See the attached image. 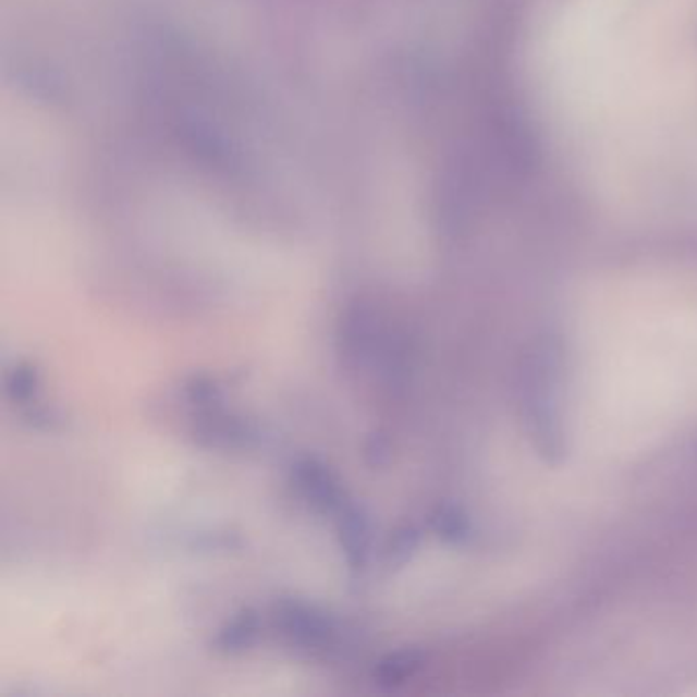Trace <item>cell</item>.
I'll return each mask as SVG.
<instances>
[{
	"mask_svg": "<svg viewBox=\"0 0 697 697\" xmlns=\"http://www.w3.org/2000/svg\"><path fill=\"white\" fill-rule=\"evenodd\" d=\"M274 626L293 647L309 652H328L338 645V624L319 606L283 599L274 608Z\"/></svg>",
	"mask_w": 697,
	"mask_h": 697,
	"instance_id": "cell-1",
	"label": "cell"
},
{
	"mask_svg": "<svg viewBox=\"0 0 697 697\" xmlns=\"http://www.w3.org/2000/svg\"><path fill=\"white\" fill-rule=\"evenodd\" d=\"M193 436L200 447L216 450H252L262 440V433L254 421L242 415L228 414L221 405L197 409Z\"/></svg>",
	"mask_w": 697,
	"mask_h": 697,
	"instance_id": "cell-2",
	"label": "cell"
},
{
	"mask_svg": "<svg viewBox=\"0 0 697 697\" xmlns=\"http://www.w3.org/2000/svg\"><path fill=\"white\" fill-rule=\"evenodd\" d=\"M384 333L375 309L354 305L340 323V352L346 365L365 368L381 356Z\"/></svg>",
	"mask_w": 697,
	"mask_h": 697,
	"instance_id": "cell-3",
	"label": "cell"
},
{
	"mask_svg": "<svg viewBox=\"0 0 697 697\" xmlns=\"http://www.w3.org/2000/svg\"><path fill=\"white\" fill-rule=\"evenodd\" d=\"M291 482L301 498L321 514L335 515L348 501V496L335 473L319 458H297L291 466Z\"/></svg>",
	"mask_w": 697,
	"mask_h": 697,
	"instance_id": "cell-4",
	"label": "cell"
},
{
	"mask_svg": "<svg viewBox=\"0 0 697 697\" xmlns=\"http://www.w3.org/2000/svg\"><path fill=\"white\" fill-rule=\"evenodd\" d=\"M338 526V540L344 552L346 565L360 573L365 571L370 559V545H372V524L360 505H356L352 499L344 503V508L335 514Z\"/></svg>",
	"mask_w": 697,
	"mask_h": 697,
	"instance_id": "cell-5",
	"label": "cell"
},
{
	"mask_svg": "<svg viewBox=\"0 0 697 697\" xmlns=\"http://www.w3.org/2000/svg\"><path fill=\"white\" fill-rule=\"evenodd\" d=\"M498 142L508 167L515 174H528L538 164V142L524 119L514 113L499 117Z\"/></svg>",
	"mask_w": 697,
	"mask_h": 697,
	"instance_id": "cell-6",
	"label": "cell"
},
{
	"mask_svg": "<svg viewBox=\"0 0 697 697\" xmlns=\"http://www.w3.org/2000/svg\"><path fill=\"white\" fill-rule=\"evenodd\" d=\"M260 632H262L260 614L254 610H242L217 632L213 648L221 655H242L256 645Z\"/></svg>",
	"mask_w": 697,
	"mask_h": 697,
	"instance_id": "cell-7",
	"label": "cell"
},
{
	"mask_svg": "<svg viewBox=\"0 0 697 697\" xmlns=\"http://www.w3.org/2000/svg\"><path fill=\"white\" fill-rule=\"evenodd\" d=\"M424 664V655L415 648L391 652L375 669V681L379 687H398L403 681L414 677L415 671Z\"/></svg>",
	"mask_w": 697,
	"mask_h": 697,
	"instance_id": "cell-8",
	"label": "cell"
},
{
	"mask_svg": "<svg viewBox=\"0 0 697 697\" xmlns=\"http://www.w3.org/2000/svg\"><path fill=\"white\" fill-rule=\"evenodd\" d=\"M432 528L438 531V536H442L444 540L454 545L466 542V538L470 536V524L466 515L454 505H444L433 512Z\"/></svg>",
	"mask_w": 697,
	"mask_h": 697,
	"instance_id": "cell-9",
	"label": "cell"
},
{
	"mask_svg": "<svg viewBox=\"0 0 697 697\" xmlns=\"http://www.w3.org/2000/svg\"><path fill=\"white\" fill-rule=\"evenodd\" d=\"M7 393L17 403H32L39 389V370L29 363H19L7 375Z\"/></svg>",
	"mask_w": 697,
	"mask_h": 697,
	"instance_id": "cell-10",
	"label": "cell"
},
{
	"mask_svg": "<svg viewBox=\"0 0 697 697\" xmlns=\"http://www.w3.org/2000/svg\"><path fill=\"white\" fill-rule=\"evenodd\" d=\"M184 395L197 409H207L221 405L223 387L211 375H195L184 382Z\"/></svg>",
	"mask_w": 697,
	"mask_h": 697,
	"instance_id": "cell-11",
	"label": "cell"
},
{
	"mask_svg": "<svg viewBox=\"0 0 697 697\" xmlns=\"http://www.w3.org/2000/svg\"><path fill=\"white\" fill-rule=\"evenodd\" d=\"M419 545V531L414 526H403L395 530L387 547V561L391 565H403Z\"/></svg>",
	"mask_w": 697,
	"mask_h": 697,
	"instance_id": "cell-12",
	"label": "cell"
},
{
	"mask_svg": "<svg viewBox=\"0 0 697 697\" xmlns=\"http://www.w3.org/2000/svg\"><path fill=\"white\" fill-rule=\"evenodd\" d=\"M389 440L384 438V433H375L370 436V440L366 442L365 456L366 463L370 466H382L389 458Z\"/></svg>",
	"mask_w": 697,
	"mask_h": 697,
	"instance_id": "cell-13",
	"label": "cell"
}]
</instances>
